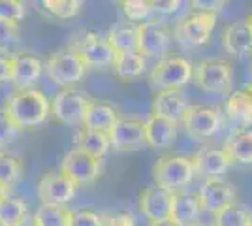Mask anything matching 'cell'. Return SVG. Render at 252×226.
Masks as SVG:
<instances>
[{
    "label": "cell",
    "mask_w": 252,
    "mask_h": 226,
    "mask_svg": "<svg viewBox=\"0 0 252 226\" xmlns=\"http://www.w3.org/2000/svg\"><path fill=\"white\" fill-rule=\"evenodd\" d=\"M11 57V83L15 89H29L36 83L42 75L43 68L42 61L31 53H13Z\"/></svg>",
    "instance_id": "cell-16"
},
{
    "label": "cell",
    "mask_w": 252,
    "mask_h": 226,
    "mask_svg": "<svg viewBox=\"0 0 252 226\" xmlns=\"http://www.w3.org/2000/svg\"><path fill=\"white\" fill-rule=\"evenodd\" d=\"M87 68L89 66L83 61V57L77 53L72 45L59 49L45 63L47 75L51 77L53 83L61 87H72L79 83L87 74Z\"/></svg>",
    "instance_id": "cell-3"
},
{
    "label": "cell",
    "mask_w": 252,
    "mask_h": 226,
    "mask_svg": "<svg viewBox=\"0 0 252 226\" xmlns=\"http://www.w3.org/2000/svg\"><path fill=\"white\" fill-rule=\"evenodd\" d=\"M74 211L66 209L64 205L42 204V207L34 213L38 226H70Z\"/></svg>",
    "instance_id": "cell-28"
},
{
    "label": "cell",
    "mask_w": 252,
    "mask_h": 226,
    "mask_svg": "<svg viewBox=\"0 0 252 226\" xmlns=\"http://www.w3.org/2000/svg\"><path fill=\"white\" fill-rule=\"evenodd\" d=\"M91 102L93 100L87 93L66 87L53 98V117L66 127H79V125H83L85 113H87V108Z\"/></svg>",
    "instance_id": "cell-7"
},
{
    "label": "cell",
    "mask_w": 252,
    "mask_h": 226,
    "mask_svg": "<svg viewBox=\"0 0 252 226\" xmlns=\"http://www.w3.org/2000/svg\"><path fill=\"white\" fill-rule=\"evenodd\" d=\"M183 127L190 138L207 140L222 129V115L217 108L209 106H189L183 117Z\"/></svg>",
    "instance_id": "cell-10"
},
{
    "label": "cell",
    "mask_w": 252,
    "mask_h": 226,
    "mask_svg": "<svg viewBox=\"0 0 252 226\" xmlns=\"http://www.w3.org/2000/svg\"><path fill=\"white\" fill-rule=\"evenodd\" d=\"M222 45L231 57H245L252 53V29L247 23L228 25L222 32Z\"/></svg>",
    "instance_id": "cell-20"
},
{
    "label": "cell",
    "mask_w": 252,
    "mask_h": 226,
    "mask_svg": "<svg viewBox=\"0 0 252 226\" xmlns=\"http://www.w3.org/2000/svg\"><path fill=\"white\" fill-rule=\"evenodd\" d=\"M189 108L187 98L181 89H164L158 91L153 100V113L158 117L169 119L173 123H181L185 117V111Z\"/></svg>",
    "instance_id": "cell-18"
},
{
    "label": "cell",
    "mask_w": 252,
    "mask_h": 226,
    "mask_svg": "<svg viewBox=\"0 0 252 226\" xmlns=\"http://www.w3.org/2000/svg\"><path fill=\"white\" fill-rule=\"evenodd\" d=\"M102 226H136V221L130 213H113V215L104 217Z\"/></svg>",
    "instance_id": "cell-39"
},
{
    "label": "cell",
    "mask_w": 252,
    "mask_h": 226,
    "mask_svg": "<svg viewBox=\"0 0 252 226\" xmlns=\"http://www.w3.org/2000/svg\"><path fill=\"white\" fill-rule=\"evenodd\" d=\"M194 157H196L198 173L205 177H220L233 164V159L226 149H203Z\"/></svg>",
    "instance_id": "cell-22"
},
{
    "label": "cell",
    "mask_w": 252,
    "mask_h": 226,
    "mask_svg": "<svg viewBox=\"0 0 252 226\" xmlns=\"http://www.w3.org/2000/svg\"><path fill=\"white\" fill-rule=\"evenodd\" d=\"M251 211L237 204L226 205L219 213H215V226H251Z\"/></svg>",
    "instance_id": "cell-30"
},
{
    "label": "cell",
    "mask_w": 252,
    "mask_h": 226,
    "mask_svg": "<svg viewBox=\"0 0 252 226\" xmlns=\"http://www.w3.org/2000/svg\"><path fill=\"white\" fill-rule=\"evenodd\" d=\"M123 4V11H125L126 19L132 23L145 21L151 13V4L149 0H121Z\"/></svg>",
    "instance_id": "cell-34"
},
{
    "label": "cell",
    "mask_w": 252,
    "mask_h": 226,
    "mask_svg": "<svg viewBox=\"0 0 252 226\" xmlns=\"http://www.w3.org/2000/svg\"><path fill=\"white\" fill-rule=\"evenodd\" d=\"M107 40L113 45V49L117 53L119 51H137V42H139L137 25H132V23L117 25L109 31Z\"/></svg>",
    "instance_id": "cell-27"
},
{
    "label": "cell",
    "mask_w": 252,
    "mask_h": 226,
    "mask_svg": "<svg viewBox=\"0 0 252 226\" xmlns=\"http://www.w3.org/2000/svg\"><path fill=\"white\" fill-rule=\"evenodd\" d=\"M19 132H21V129L11 119V115L6 111V108H0V147L11 143L19 136Z\"/></svg>",
    "instance_id": "cell-35"
},
{
    "label": "cell",
    "mask_w": 252,
    "mask_h": 226,
    "mask_svg": "<svg viewBox=\"0 0 252 226\" xmlns=\"http://www.w3.org/2000/svg\"><path fill=\"white\" fill-rule=\"evenodd\" d=\"M11 57L8 55H0V85L11 81Z\"/></svg>",
    "instance_id": "cell-41"
},
{
    "label": "cell",
    "mask_w": 252,
    "mask_h": 226,
    "mask_svg": "<svg viewBox=\"0 0 252 226\" xmlns=\"http://www.w3.org/2000/svg\"><path fill=\"white\" fill-rule=\"evenodd\" d=\"M194 79L201 91L209 95H230L233 87V70L231 65L220 59L201 61L194 68Z\"/></svg>",
    "instance_id": "cell-4"
},
{
    "label": "cell",
    "mask_w": 252,
    "mask_h": 226,
    "mask_svg": "<svg viewBox=\"0 0 252 226\" xmlns=\"http://www.w3.org/2000/svg\"><path fill=\"white\" fill-rule=\"evenodd\" d=\"M245 23H247V25H249V27L252 29V13H251V15H247V19H245Z\"/></svg>",
    "instance_id": "cell-45"
},
{
    "label": "cell",
    "mask_w": 252,
    "mask_h": 226,
    "mask_svg": "<svg viewBox=\"0 0 252 226\" xmlns=\"http://www.w3.org/2000/svg\"><path fill=\"white\" fill-rule=\"evenodd\" d=\"M228 0H190V6L194 8V11H213V13H219V11L226 6Z\"/></svg>",
    "instance_id": "cell-38"
},
{
    "label": "cell",
    "mask_w": 252,
    "mask_h": 226,
    "mask_svg": "<svg viewBox=\"0 0 252 226\" xmlns=\"http://www.w3.org/2000/svg\"><path fill=\"white\" fill-rule=\"evenodd\" d=\"M25 17V6L21 0H0V19L21 21Z\"/></svg>",
    "instance_id": "cell-36"
},
{
    "label": "cell",
    "mask_w": 252,
    "mask_h": 226,
    "mask_svg": "<svg viewBox=\"0 0 252 226\" xmlns=\"http://www.w3.org/2000/svg\"><path fill=\"white\" fill-rule=\"evenodd\" d=\"M6 111L11 119L17 123L21 130L34 129L42 125L51 113V102L49 98L38 89H15L4 104Z\"/></svg>",
    "instance_id": "cell-1"
},
{
    "label": "cell",
    "mask_w": 252,
    "mask_h": 226,
    "mask_svg": "<svg viewBox=\"0 0 252 226\" xmlns=\"http://www.w3.org/2000/svg\"><path fill=\"white\" fill-rule=\"evenodd\" d=\"M177 125L169 119L151 115L145 121V134H147V145L153 149H168L173 145L177 138Z\"/></svg>",
    "instance_id": "cell-19"
},
{
    "label": "cell",
    "mask_w": 252,
    "mask_h": 226,
    "mask_svg": "<svg viewBox=\"0 0 252 226\" xmlns=\"http://www.w3.org/2000/svg\"><path fill=\"white\" fill-rule=\"evenodd\" d=\"M0 226H4V225H2V223H0Z\"/></svg>",
    "instance_id": "cell-48"
},
{
    "label": "cell",
    "mask_w": 252,
    "mask_h": 226,
    "mask_svg": "<svg viewBox=\"0 0 252 226\" xmlns=\"http://www.w3.org/2000/svg\"><path fill=\"white\" fill-rule=\"evenodd\" d=\"M198 196H200L201 209L215 215L220 209H224L226 205L233 204L235 191L222 177H205V181L198 191Z\"/></svg>",
    "instance_id": "cell-14"
},
{
    "label": "cell",
    "mask_w": 252,
    "mask_h": 226,
    "mask_svg": "<svg viewBox=\"0 0 252 226\" xmlns=\"http://www.w3.org/2000/svg\"><path fill=\"white\" fill-rule=\"evenodd\" d=\"M247 91H249V93H251V95H252V81H251V83H249V87H247Z\"/></svg>",
    "instance_id": "cell-46"
},
{
    "label": "cell",
    "mask_w": 252,
    "mask_h": 226,
    "mask_svg": "<svg viewBox=\"0 0 252 226\" xmlns=\"http://www.w3.org/2000/svg\"><path fill=\"white\" fill-rule=\"evenodd\" d=\"M217 27V13L213 11H194L183 17L173 29V38L187 47H200L209 42Z\"/></svg>",
    "instance_id": "cell-6"
},
{
    "label": "cell",
    "mask_w": 252,
    "mask_h": 226,
    "mask_svg": "<svg viewBox=\"0 0 252 226\" xmlns=\"http://www.w3.org/2000/svg\"><path fill=\"white\" fill-rule=\"evenodd\" d=\"M27 215H29V209L23 198L8 194L6 198L0 200V223L4 226L19 225Z\"/></svg>",
    "instance_id": "cell-29"
},
{
    "label": "cell",
    "mask_w": 252,
    "mask_h": 226,
    "mask_svg": "<svg viewBox=\"0 0 252 226\" xmlns=\"http://www.w3.org/2000/svg\"><path fill=\"white\" fill-rule=\"evenodd\" d=\"M15 226H38V223H36V219H34V215H27L25 219H23L19 225H15Z\"/></svg>",
    "instance_id": "cell-42"
},
{
    "label": "cell",
    "mask_w": 252,
    "mask_h": 226,
    "mask_svg": "<svg viewBox=\"0 0 252 226\" xmlns=\"http://www.w3.org/2000/svg\"><path fill=\"white\" fill-rule=\"evenodd\" d=\"M137 36H139V42H137L139 53L151 59H162L171 45L173 31L162 21L151 19L137 25Z\"/></svg>",
    "instance_id": "cell-9"
},
{
    "label": "cell",
    "mask_w": 252,
    "mask_h": 226,
    "mask_svg": "<svg viewBox=\"0 0 252 226\" xmlns=\"http://www.w3.org/2000/svg\"><path fill=\"white\" fill-rule=\"evenodd\" d=\"M72 47L83 57V61L89 68H109V66H113L117 55L109 40L102 38L96 32L83 34L77 42L72 43Z\"/></svg>",
    "instance_id": "cell-11"
},
{
    "label": "cell",
    "mask_w": 252,
    "mask_h": 226,
    "mask_svg": "<svg viewBox=\"0 0 252 226\" xmlns=\"http://www.w3.org/2000/svg\"><path fill=\"white\" fill-rule=\"evenodd\" d=\"M75 147L87 151V153H93L96 157H104L111 147V138L107 132L83 127L75 134Z\"/></svg>",
    "instance_id": "cell-25"
},
{
    "label": "cell",
    "mask_w": 252,
    "mask_h": 226,
    "mask_svg": "<svg viewBox=\"0 0 252 226\" xmlns=\"http://www.w3.org/2000/svg\"><path fill=\"white\" fill-rule=\"evenodd\" d=\"M149 4L158 13H173L179 8L181 0H149Z\"/></svg>",
    "instance_id": "cell-40"
},
{
    "label": "cell",
    "mask_w": 252,
    "mask_h": 226,
    "mask_svg": "<svg viewBox=\"0 0 252 226\" xmlns=\"http://www.w3.org/2000/svg\"><path fill=\"white\" fill-rule=\"evenodd\" d=\"M21 31L19 23L11 19H0V55L13 53L15 45L19 43Z\"/></svg>",
    "instance_id": "cell-32"
},
{
    "label": "cell",
    "mask_w": 252,
    "mask_h": 226,
    "mask_svg": "<svg viewBox=\"0 0 252 226\" xmlns=\"http://www.w3.org/2000/svg\"><path fill=\"white\" fill-rule=\"evenodd\" d=\"M251 226H252V223H251Z\"/></svg>",
    "instance_id": "cell-49"
},
{
    "label": "cell",
    "mask_w": 252,
    "mask_h": 226,
    "mask_svg": "<svg viewBox=\"0 0 252 226\" xmlns=\"http://www.w3.org/2000/svg\"><path fill=\"white\" fill-rule=\"evenodd\" d=\"M119 121V113L117 109L107 104V102H91L87 113H85V121L81 127H89V129L102 130V132H111V129L115 127V123Z\"/></svg>",
    "instance_id": "cell-23"
},
{
    "label": "cell",
    "mask_w": 252,
    "mask_h": 226,
    "mask_svg": "<svg viewBox=\"0 0 252 226\" xmlns=\"http://www.w3.org/2000/svg\"><path fill=\"white\" fill-rule=\"evenodd\" d=\"M149 226H177V225L168 219V221H151V225Z\"/></svg>",
    "instance_id": "cell-43"
},
{
    "label": "cell",
    "mask_w": 252,
    "mask_h": 226,
    "mask_svg": "<svg viewBox=\"0 0 252 226\" xmlns=\"http://www.w3.org/2000/svg\"><path fill=\"white\" fill-rule=\"evenodd\" d=\"M226 115L239 130L252 127V95L249 91H233L226 102Z\"/></svg>",
    "instance_id": "cell-21"
},
{
    "label": "cell",
    "mask_w": 252,
    "mask_h": 226,
    "mask_svg": "<svg viewBox=\"0 0 252 226\" xmlns=\"http://www.w3.org/2000/svg\"><path fill=\"white\" fill-rule=\"evenodd\" d=\"M111 147L117 151H137L147 145L145 123L139 119H119L109 132Z\"/></svg>",
    "instance_id": "cell-13"
},
{
    "label": "cell",
    "mask_w": 252,
    "mask_h": 226,
    "mask_svg": "<svg viewBox=\"0 0 252 226\" xmlns=\"http://www.w3.org/2000/svg\"><path fill=\"white\" fill-rule=\"evenodd\" d=\"M194 226H205V225H200V223H198V225H194Z\"/></svg>",
    "instance_id": "cell-47"
},
{
    "label": "cell",
    "mask_w": 252,
    "mask_h": 226,
    "mask_svg": "<svg viewBox=\"0 0 252 226\" xmlns=\"http://www.w3.org/2000/svg\"><path fill=\"white\" fill-rule=\"evenodd\" d=\"M171 202L173 193L155 183L143 191L139 198V207L149 221H168L171 213Z\"/></svg>",
    "instance_id": "cell-15"
},
{
    "label": "cell",
    "mask_w": 252,
    "mask_h": 226,
    "mask_svg": "<svg viewBox=\"0 0 252 226\" xmlns=\"http://www.w3.org/2000/svg\"><path fill=\"white\" fill-rule=\"evenodd\" d=\"M224 149L228 151L233 162H241V164H252V130L243 129L237 130L235 134H231L226 140Z\"/></svg>",
    "instance_id": "cell-26"
},
{
    "label": "cell",
    "mask_w": 252,
    "mask_h": 226,
    "mask_svg": "<svg viewBox=\"0 0 252 226\" xmlns=\"http://www.w3.org/2000/svg\"><path fill=\"white\" fill-rule=\"evenodd\" d=\"M23 175V164L17 157L2 153L0 151V181L8 187H13L21 179Z\"/></svg>",
    "instance_id": "cell-31"
},
{
    "label": "cell",
    "mask_w": 252,
    "mask_h": 226,
    "mask_svg": "<svg viewBox=\"0 0 252 226\" xmlns=\"http://www.w3.org/2000/svg\"><path fill=\"white\" fill-rule=\"evenodd\" d=\"M61 172H64L70 179L79 185H91L100 177L102 172V157H96L93 153L75 149L68 151L61 162Z\"/></svg>",
    "instance_id": "cell-8"
},
{
    "label": "cell",
    "mask_w": 252,
    "mask_h": 226,
    "mask_svg": "<svg viewBox=\"0 0 252 226\" xmlns=\"http://www.w3.org/2000/svg\"><path fill=\"white\" fill-rule=\"evenodd\" d=\"M104 225V217L91 211V209H79L74 211L72 217V225L70 226H102Z\"/></svg>",
    "instance_id": "cell-37"
},
{
    "label": "cell",
    "mask_w": 252,
    "mask_h": 226,
    "mask_svg": "<svg viewBox=\"0 0 252 226\" xmlns=\"http://www.w3.org/2000/svg\"><path fill=\"white\" fill-rule=\"evenodd\" d=\"M42 6L59 19H72L81 11V0H42Z\"/></svg>",
    "instance_id": "cell-33"
},
{
    "label": "cell",
    "mask_w": 252,
    "mask_h": 226,
    "mask_svg": "<svg viewBox=\"0 0 252 226\" xmlns=\"http://www.w3.org/2000/svg\"><path fill=\"white\" fill-rule=\"evenodd\" d=\"M194 77V66L183 57H164L149 75V83L157 91L181 89Z\"/></svg>",
    "instance_id": "cell-5"
},
{
    "label": "cell",
    "mask_w": 252,
    "mask_h": 226,
    "mask_svg": "<svg viewBox=\"0 0 252 226\" xmlns=\"http://www.w3.org/2000/svg\"><path fill=\"white\" fill-rule=\"evenodd\" d=\"M8 191H10V187H8V185H4L2 181H0V200L8 196Z\"/></svg>",
    "instance_id": "cell-44"
},
{
    "label": "cell",
    "mask_w": 252,
    "mask_h": 226,
    "mask_svg": "<svg viewBox=\"0 0 252 226\" xmlns=\"http://www.w3.org/2000/svg\"><path fill=\"white\" fill-rule=\"evenodd\" d=\"M147 63H145V57L139 53V51H119L115 55V61H113V72L117 74V77L121 79H136L139 75L145 72Z\"/></svg>",
    "instance_id": "cell-24"
},
{
    "label": "cell",
    "mask_w": 252,
    "mask_h": 226,
    "mask_svg": "<svg viewBox=\"0 0 252 226\" xmlns=\"http://www.w3.org/2000/svg\"><path fill=\"white\" fill-rule=\"evenodd\" d=\"M196 173H198L196 157L166 155V157H160L155 164L153 179L160 187L168 189L171 193H177V191H183L194 179Z\"/></svg>",
    "instance_id": "cell-2"
},
{
    "label": "cell",
    "mask_w": 252,
    "mask_h": 226,
    "mask_svg": "<svg viewBox=\"0 0 252 226\" xmlns=\"http://www.w3.org/2000/svg\"><path fill=\"white\" fill-rule=\"evenodd\" d=\"M201 204L198 193H185L177 191L173 193V202H171V213L169 221H173L177 226H194L198 225L201 215Z\"/></svg>",
    "instance_id": "cell-17"
},
{
    "label": "cell",
    "mask_w": 252,
    "mask_h": 226,
    "mask_svg": "<svg viewBox=\"0 0 252 226\" xmlns=\"http://www.w3.org/2000/svg\"><path fill=\"white\" fill-rule=\"evenodd\" d=\"M77 183L64 172L45 173L38 183V198L42 204L64 205L75 196Z\"/></svg>",
    "instance_id": "cell-12"
}]
</instances>
